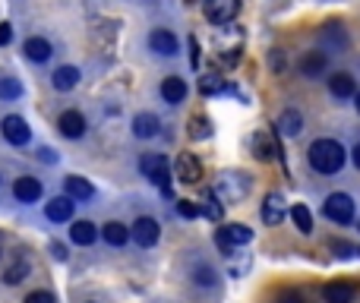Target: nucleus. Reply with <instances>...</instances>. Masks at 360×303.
<instances>
[{
  "label": "nucleus",
  "instance_id": "f257e3e1",
  "mask_svg": "<svg viewBox=\"0 0 360 303\" xmlns=\"http://www.w3.org/2000/svg\"><path fill=\"white\" fill-rule=\"evenodd\" d=\"M307 158L313 164V170H319V174H338L341 164H345V145L338 139H316L309 145Z\"/></svg>",
  "mask_w": 360,
  "mask_h": 303
},
{
  "label": "nucleus",
  "instance_id": "f03ea898",
  "mask_svg": "<svg viewBox=\"0 0 360 303\" xmlns=\"http://www.w3.org/2000/svg\"><path fill=\"white\" fill-rule=\"evenodd\" d=\"M215 50H218V60L234 67L240 60V50H244V29L240 25H221L218 38H215Z\"/></svg>",
  "mask_w": 360,
  "mask_h": 303
},
{
  "label": "nucleus",
  "instance_id": "7ed1b4c3",
  "mask_svg": "<svg viewBox=\"0 0 360 303\" xmlns=\"http://www.w3.org/2000/svg\"><path fill=\"white\" fill-rule=\"evenodd\" d=\"M215 193H218L221 202H244L246 193H250V177L240 174V170H227V174H221L218 187H212Z\"/></svg>",
  "mask_w": 360,
  "mask_h": 303
},
{
  "label": "nucleus",
  "instance_id": "20e7f679",
  "mask_svg": "<svg viewBox=\"0 0 360 303\" xmlns=\"http://www.w3.org/2000/svg\"><path fill=\"white\" fill-rule=\"evenodd\" d=\"M139 170H142V174L149 177V180L155 183V187L161 189L164 196H171V170H168V158H164V155H145L142 161H139Z\"/></svg>",
  "mask_w": 360,
  "mask_h": 303
},
{
  "label": "nucleus",
  "instance_id": "39448f33",
  "mask_svg": "<svg viewBox=\"0 0 360 303\" xmlns=\"http://www.w3.org/2000/svg\"><path fill=\"white\" fill-rule=\"evenodd\" d=\"M322 215L335 224H351L354 221V199L347 193H332L322 202Z\"/></svg>",
  "mask_w": 360,
  "mask_h": 303
},
{
  "label": "nucleus",
  "instance_id": "423d86ee",
  "mask_svg": "<svg viewBox=\"0 0 360 303\" xmlns=\"http://www.w3.org/2000/svg\"><path fill=\"white\" fill-rule=\"evenodd\" d=\"M158 237H161V227H158V221L149 218V215H142V218H136V221L130 224V240H133L136 246H142V250L155 246Z\"/></svg>",
  "mask_w": 360,
  "mask_h": 303
},
{
  "label": "nucleus",
  "instance_id": "0eeeda50",
  "mask_svg": "<svg viewBox=\"0 0 360 303\" xmlns=\"http://www.w3.org/2000/svg\"><path fill=\"white\" fill-rule=\"evenodd\" d=\"M202 10H206L208 22L227 25L240 13V0H206V4H202Z\"/></svg>",
  "mask_w": 360,
  "mask_h": 303
},
{
  "label": "nucleus",
  "instance_id": "6e6552de",
  "mask_svg": "<svg viewBox=\"0 0 360 303\" xmlns=\"http://www.w3.org/2000/svg\"><path fill=\"white\" fill-rule=\"evenodd\" d=\"M0 133H4V139H6L10 145H25V142L32 139L29 123H25L19 114H10V117L0 120Z\"/></svg>",
  "mask_w": 360,
  "mask_h": 303
},
{
  "label": "nucleus",
  "instance_id": "1a4fd4ad",
  "mask_svg": "<svg viewBox=\"0 0 360 303\" xmlns=\"http://www.w3.org/2000/svg\"><path fill=\"white\" fill-rule=\"evenodd\" d=\"M174 177H177L180 183H199V177H202V164H199V158L189 155V152L177 155V161H174Z\"/></svg>",
  "mask_w": 360,
  "mask_h": 303
},
{
  "label": "nucleus",
  "instance_id": "9d476101",
  "mask_svg": "<svg viewBox=\"0 0 360 303\" xmlns=\"http://www.w3.org/2000/svg\"><path fill=\"white\" fill-rule=\"evenodd\" d=\"M328 69V54L326 50H307L300 60V73L307 76V79H319V76H326Z\"/></svg>",
  "mask_w": 360,
  "mask_h": 303
},
{
  "label": "nucleus",
  "instance_id": "9b49d317",
  "mask_svg": "<svg viewBox=\"0 0 360 303\" xmlns=\"http://www.w3.org/2000/svg\"><path fill=\"white\" fill-rule=\"evenodd\" d=\"M149 48L155 50V54H161V57H174L180 44H177V35H174V32L155 29V32H149Z\"/></svg>",
  "mask_w": 360,
  "mask_h": 303
},
{
  "label": "nucleus",
  "instance_id": "f8f14e48",
  "mask_svg": "<svg viewBox=\"0 0 360 303\" xmlns=\"http://www.w3.org/2000/svg\"><path fill=\"white\" fill-rule=\"evenodd\" d=\"M57 130L67 139H79V136H86V117L79 111H63L57 117Z\"/></svg>",
  "mask_w": 360,
  "mask_h": 303
},
{
  "label": "nucleus",
  "instance_id": "ddd939ff",
  "mask_svg": "<svg viewBox=\"0 0 360 303\" xmlns=\"http://www.w3.org/2000/svg\"><path fill=\"white\" fill-rule=\"evenodd\" d=\"M13 196H16V202L32 206V202L41 199V183H38L35 177H19V180L13 183Z\"/></svg>",
  "mask_w": 360,
  "mask_h": 303
},
{
  "label": "nucleus",
  "instance_id": "4468645a",
  "mask_svg": "<svg viewBox=\"0 0 360 303\" xmlns=\"http://www.w3.org/2000/svg\"><path fill=\"white\" fill-rule=\"evenodd\" d=\"M328 92L335 95V98H354L357 95V82H354L351 73H332L328 76Z\"/></svg>",
  "mask_w": 360,
  "mask_h": 303
},
{
  "label": "nucleus",
  "instance_id": "2eb2a0df",
  "mask_svg": "<svg viewBox=\"0 0 360 303\" xmlns=\"http://www.w3.org/2000/svg\"><path fill=\"white\" fill-rule=\"evenodd\" d=\"M73 206H76V202L69 199V196H54V199L48 202V208H44V215H48V221L60 224V221L73 218Z\"/></svg>",
  "mask_w": 360,
  "mask_h": 303
},
{
  "label": "nucleus",
  "instance_id": "dca6fc26",
  "mask_svg": "<svg viewBox=\"0 0 360 303\" xmlns=\"http://www.w3.org/2000/svg\"><path fill=\"white\" fill-rule=\"evenodd\" d=\"M63 189H67V196L73 202H86V199H92L95 196V187L86 180V177H76V174H69L67 180H63Z\"/></svg>",
  "mask_w": 360,
  "mask_h": 303
},
{
  "label": "nucleus",
  "instance_id": "f3484780",
  "mask_svg": "<svg viewBox=\"0 0 360 303\" xmlns=\"http://www.w3.org/2000/svg\"><path fill=\"white\" fill-rule=\"evenodd\" d=\"M262 221L265 224H281L284 221V196L281 193H269L262 202Z\"/></svg>",
  "mask_w": 360,
  "mask_h": 303
},
{
  "label": "nucleus",
  "instance_id": "a211bd4d",
  "mask_svg": "<svg viewBox=\"0 0 360 303\" xmlns=\"http://www.w3.org/2000/svg\"><path fill=\"white\" fill-rule=\"evenodd\" d=\"M133 133H136L139 139H152V136H158V133H161V120H158L155 114L142 111V114H136V117H133Z\"/></svg>",
  "mask_w": 360,
  "mask_h": 303
},
{
  "label": "nucleus",
  "instance_id": "6ab92c4d",
  "mask_svg": "<svg viewBox=\"0 0 360 303\" xmlns=\"http://www.w3.org/2000/svg\"><path fill=\"white\" fill-rule=\"evenodd\" d=\"M199 215H206L208 221H221V218H225V202L218 199V193H215L212 187H206V193H202Z\"/></svg>",
  "mask_w": 360,
  "mask_h": 303
},
{
  "label": "nucleus",
  "instance_id": "aec40b11",
  "mask_svg": "<svg viewBox=\"0 0 360 303\" xmlns=\"http://www.w3.org/2000/svg\"><path fill=\"white\" fill-rule=\"evenodd\" d=\"M354 284H345V281H332L322 288V300L326 303H354Z\"/></svg>",
  "mask_w": 360,
  "mask_h": 303
},
{
  "label": "nucleus",
  "instance_id": "412c9836",
  "mask_svg": "<svg viewBox=\"0 0 360 303\" xmlns=\"http://www.w3.org/2000/svg\"><path fill=\"white\" fill-rule=\"evenodd\" d=\"M253 155H256V161H272V158H278L281 152H278V142L269 133H256V136H253Z\"/></svg>",
  "mask_w": 360,
  "mask_h": 303
},
{
  "label": "nucleus",
  "instance_id": "4be33fe9",
  "mask_svg": "<svg viewBox=\"0 0 360 303\" xmlns=\"http://www.w3.org/2000/svg\"><path fill=\"white\" fill-rule=\"evenodd\" d=\"M69 240H73V243H79V246H92L95 240H98V227L92 224V221H73V224H69Z\"/></svg>",
  "mask_w": 360,
  "mask_h": 303
},
{
  "label": "nucleus",
  "instance_id": "5701e85b",
  "mask_svg": "<svg viewBox=\"0 0 360 303\" xmlns=\"http://www.w3.org/2000/svg\"><path fill=\"white\" fill-rule=\"evenodd\" d=\"M300 130H303V114L294 111V107L281 111V117H278V133L294 139V136H300Z\"/></svg>",
  "mask_w": 360,
  "mask_h": 303
},
{
  "label": "nucleus",
  "instance_id": "b1692460",
  "mask_svg": "<svg viewBox=\"0 0 360 303\" xmlns=\"http://www.w3.org/2000/svg\"><path fill=\"white\" fill-rule=\"evenodd\" d=\"M82 79V73L76 67H57L54 76H51V82H54L57 92H69V88H76Z\"/></svg>",
  "mask_w": 360,
  "mask_h": 303
},
{
  "label": "nucleus",
  "instance_id": "393cba45",
  "mask_svg": "<svg viewBox=\"0 0 360 303\" xmlns=\"http://www.w3.org/2000/svg\"><path fill=\"white\" fill-rule=\"evenodd\" d=\"M161 98L168 101V105H180V101L187 98V82H183L180 76H168V79L161 82Z\"/></svg>",
  "mask_w": 360,
  "mask_h": 303
},
{
  "label": "nucleus",
  "instance_id": "a878e982",
  "mask_svg": "<svg viewBox=\"0 0 360 303\" xmlns=\"http://www.w3.org/2000/svg\"><path fill=\"white\" fill-rule=\"evenodd\" d=\"M101 237H105V243H111V246H124L126 240H130V227L120 224V221H107V224L101 227Z\"/></svg>",
  "mask_w": 360,
  "mask_h": 303
},
{
  "label": "nucleus",
  "instance_id": "bb28decb",
  "mask_svg": "<svg viewBox=\"0 0 360 303\" xmlns=\"http://www.w3.org/2000/svg\"><path fill=\"white\" fill-rule=\"evenodd\" d=\"M22 50H25V57H29V60L44 63V60H48V57H51V50H54V48H51V41H48V38H29Z\"/></svg>",
  "mask_w": 360,
  "mask_h": 303
},
{
  "label": "nucleus",
  "instance_id": "cd10ccee",
  "mask_svg": "<svg viewBox=\"0 0 360 303\" xmlns=\"http://www.w3.org/2000/svg\"><path fill=\"white\" fill-rule=\"evenodd\" d=\"M199 92L202 95H221V92H231V86L225 82V76L206 73V76H199Z\"/></svg>",
  "mask_w": 360,
  "mask_h": 303
},
{
  "label": "nucleus",
  "instance_id": "c85d7f7f",
  "mask_svg": "<svg viewBox=\"0 0 360 303\" xmlns=\"http://www.w3.org/2000/svg\"><path fill=\"white\" fill-rule=\"evenodd\" d=\"M291 218H294V224L300 234H313V212H309L307 206H294L291 208Z\"/></svg>",
  "mask_w": 360,
  "mask_h": 303
},
{
  "label": "nucleus",
  "instance_id": "c756f323",
  "mask_svg": "<svg viewBox=\"0 0 360 303\" xmlns=\"http://www.w3.org/2000/svg\"><path fill=\"white\" fill-rule=\"evenodd\" d=\"M250 265H253L250 252H234L231 262H227V275H231V278H244L246 271H250Z\"/></svg>",
  "mask_w": 360,
  "mask_h": 303
},
{
  "label": "nucleus",
  "instance_id": "7c9ffc66",
  "mask_svg": "<svg viewBox=\"0 0 360 303\" xmlns=\"http://www.w3.org/2000/svg\"><path fill=\"white\" fill-rule=\"evenodd\" d=\"M22 278H29V262H25V259H16L13 265H6L4 269V281L6 284H19Z\"/></svg>",
  "mask_w": 360,
  "mask_h": 303
},
{
  "label": "nucleus",
  "instance_id": "2f4dec72",
  "mask_svg": "<svg viewBox=\"0 0 360 303\" xmlns=\"http://www.w3.org/2000/svg\"><path fill=\"white\" fill-rule=\"evenodd\" d=\"M225 231H227V237H231L234 246H244L253 240V227H246V224H227Z\"/></svg>",
  "mask_w": 360,
  "mask_h": 303
},
{
  "label": "nucleus",
  "instance_id": "473e14b6",
  "mask_svg": "<svg viewBox=\"0 0 360 303\" xmlns=\"http://www.w3.org/2000/svg\"><path fill=\"white\" fill-rule=\"evenodd\" d=\"M19 95H22V82L4 76V79H0V98H4V101H16Z\"/></svg>",
  "mask_w": 360,
  "mask_h": 303
},
{
  "label": "nucleus",
  "instance_id": "72a5a7b5",
  "mask_svg": "<svg viewBox=\"0 0 360 303\" xmlns=\"http://www.w3.org/2000/svg\"><path fill=\"white\" fill-rule=\"evenodd\" d=\"M193 281L199 288H215V269L212 265H196L193 269Z\"/></svg>",
  "mask_w": 360,
  "mask_h": 303
},
{
  "label": "nucleus",
  "instance_id": "f704fd0d",
  "mask_svg": "<svg viewBox=\"0 0 360 303\" xmlns=\"http://www.w3.org/2000/svg\"><path fill=\"white\" fill-rule=\"evenodd\" d=\"M189 136L193 139H208L212 136V123H208V117H193L189 120Z\"/></svg>",
  "mask_w": 360,
  "mask_h": 303
},
{
  "label": "nucleus",
  "instance_id": "c9c22d12",
  "mask_svg": "<svg viewBox=\"0 0 360 303\" xmlns=\"http://www.w3.org/2000/svg\"><path fill=\"white\" fill-rule=\"evenodd\" d=\"M328 250H332L335 256L347 259V256H354V252H357V246H354V243H345V240H332V243H328Z\"/></svg>",
  "mask_w": 360,
  "mask_h": 303
},
{
  "label": "nucleus",
  "instance_id": "e433bc0d",
  "mask_svg": "<svg viewBox=\"0 0 360 303\" xmlns=\"http://www.w3.org/2000/svg\"><path fill=\"white\" fill-rule=\"evenodd\" d=\"M215 243H218V250L225 252V256H234V243H231V237H227L225 227H218V234H215Z\"/></svg>",
  "mask_w": 360,
  "mask_h": 303
},
{
  "label": "nucleus",
  "instance_id": "4c0bfd02",
  "mask_svg": "<svg viewBox=\"0 0 360 303\" xmlns=\"http://www.w3.org/2000/svg\"><path fill=\"white\" fill-rule=\"evenodd\" d=\"M177 215H183V218H196V215H199V206L189 202V199H180L177 202Z\"/></svg>",
  "mask_w": 360,
  "mask_h": 303
},
{
  "label": "nucleus",
  "instance_id": "58836bf2",
  "mask_svg": "<svg viewBox=\"0 0 360 303\" xmlns=\"http://www.w3.org/2000/svg\"><path fill=\"white\" fill-rule=\"evenodd\" d=\"M25 303H57V297L51 294V290H32V294L25 297Z\"/></svg>",
  "mask_w": 360,
  "mask_h": 303
},
{
  "label": "nucleus",
  "instance_id": "ea45409f",
  "mask_svg": "<svg viewBox=\"0 0 360 303\" xmlns=\"http://www.w3.org/2000/svg\"><path fill=\"white\" fill-rule=\"evenodd\" d=\"M278 303H307L303 300L300 290H281V297H278Z\"/></svg>",
  "mask_w": 360,
  "mask_h": 303
},
{
  "label": "nucleus",
  "instance_id": "a19ab883",
  "mask_svg": "<svg viewBox=\"0 0 360 303\" xmlns=\"http://www.w3.org/2000/svg\"><path fill=\"white\" fill-rule=\"evenodd\" d=\"M189 67L199 69V41L196 38H189Z\"/></svg>",
  "mask_w": 360,
  "mask_h": 303
},
{
  "label": "nucleus",
  "instance_id": "79ce46f5",
  "mask_svg": "<svg viewBox=\"0 0 360 303\" xmlns=\"http://www.w3.org/2000/svg\"><path fill=\"white\" fill-rule=\"evenodd\" d=\"M272 69H275V73L284 69V50H272Z\"/></svg>",
  "mask_w": 360,
  "mask_h": 303
},
{
  "label": "nucleus",
  "instance_id": "37998d69",
  "mask_svg": "<svg viewBox=\"0 0 360 303\" xmlns=\"http://www.w3.org/2000/svg\"><path fill=\"white\" fill-rule=\"evenodd\" d=\"M10 41H13V25L0 22V44H10Z\"/></svg>",
  "mask_w": 360,
  "mask_h": 303
},
{
  "label": "nucleus",
  "instance_id": "c03bdc74",
  "mask_svg": "<svg viewBox=\"0 0 360 303\" xmlns=\"http://www.w3.org/2000/svg\"><path fill=\"white\" fill-rule=\"evenodd\" d=\"M51 256H54L57 262H63V259H67V246H63V243H51Z\"/></svg>",
  "mask_w": 360,
  "mask_h": 303
},
{
  "label": "nucleus",
  "instance_id": "a18cd8bd",
  "mask_svg": "<svg viewBox=\"0 0 360 303\" xmlns=\"http://www.w3.org/2000/svg\"><path fill=\"white\" fill-rule=\"evenodd\" d=\"M38 158H41V161H57V155H51V149H41V155Z\"/></svg>",
  "mask_w": 360,
  "mask_h": 303
},
{
  "label": "nucleus",
  "instance_id": "49530a36",
  "mask_svg": "<svg viewBox=\"0 0 360 303\" xmlns=\"http://www.w3.org/2000/svg\"><path fill=\"white\" fill-rule=\"evenodd\" d=\"M354 168H357V170H360V142H357V145H354Z\"/></svg>",
  "mask_w": 360,
  "mask_h": 303
},
{
  "label": "nucleus",
  "instance_id": "de8ad7c7",
  "mask_svg": "<svg viewBox=\"0 0 360 303\" xmlns=\"http://www.w3.org/2000/svg\"><path fill=\"white\" fill-rule=\"evenodd\" d=\"M354 98H357V101H354V105H357V114H360V92H357V95H354Z\"/></svg>",
  "mask_w": 360,
  "mask_h": 303
},
{
  "label": "nucleus",
  "instance_id": "09e8293b",
  "mask_svg": "<svg viewBox=\"0 0 360 303\" xmlns=\"http://www.w3.org/2000/svg\"><path fill=\"white\" fill-rule=\"evenodd\" d=\"M357 256H360V246H357Z\"/></svg>",
  "mask_w": 360,
  "mask_h": 303
}]
</instances>
